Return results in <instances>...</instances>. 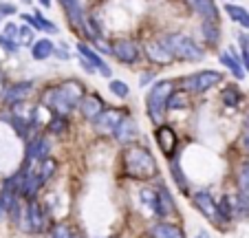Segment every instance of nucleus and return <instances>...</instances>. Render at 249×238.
Listing matches in <instances>:
<instances>
[{"instance_id": "f257e3e1", "label": "nucleus", "mask_w": 249, "mask_h": 238, "mask_svg": "<svg viewBox=\"0 0 249 238\" xmlns=\"http://www.w3.org/2000/svg\"><path fill=\"white\" fill-rule=\"evenodd\" d=\"M82 97H84V86L77 79H64L62 84L53 86L44 93L42 104L53 112V115H64L69 117V112L75 106H80Z\"/></svg>"}, {"instance_id": "f03ea898", "label": "nucleus", "mask_w": 249, "mask_h": 238, "mask_svg": "<svg viewBox=\"0 0 249 238\" xmlns=\"http://www.w3.org/2000/svg\"><path fill=\"white\" fill-rule=\"evenodd\" d=\"M124 170L132 179H152L159 174L155 157L141 146H128L124 150Z\"/></svg>"}, {"instance_id": "7ed1b4c3", "label": "nucleus", "mask_w": 249, "mask_h": 238, "mask_svg": "<svg viewBox=\"0 0 249 238\" xmlns=\"http://www.w3.org/2000/svg\"><path fill=\"white\" fill-rule=\"evenodd\" d=\"M174 82L172 79H159L155 82L146 97V108H148V117L152 122L159 126L161 119H163L165 110H168V104H170V97L174 95Z\"/></svg>"}, {"instance_id": "20e7f679", "label": "nucleus", "mask_w": 249, "mask_h": 238, "mask_svg": "<svg viewBox=\"0 0 249 238\" xmlns=\"http://www.w3.org/2000/svg\"><path fill=\"white\" fill-rule=\"evenodd\" d=\"M163 44L168 47V51L172 53L174 57L185 62H201L205 57V51L203 47H198L192 37L183 36V33H170L168 37L163 40Z\"/></svg>"}, {"instance_id": "39448f33", "label": "nucleus", "mask_w": 249, "mask_h": 238, "mask_svg": "<svg viewBox=\"0 0 249 238\" xmlns=\"http://www.w3.org/2000/svg\"><path fill=\"white\" fill-rule=\"evenodd\" d=\"M223 79V75L218 71H201V73L188 75L185 79H181V89L188 95H201L205 91H210L212 86H216Z\"/></svg>"}, {"instance_id": "423d86ee", "label": "nucleus", "mask_w": 249, "mask_h": 238, "mask_svg": "<svg viewBox=\"0 0 249 238\" xmlns=\"http://www.w3.org/2000/svg\"><path fill=\"white\" fill-rule=\"evenodd\" d=\"M192 201H194V205L201 210V214L205 216L210 223H214V225H225L227 223V220L223 219V214H221V207H218V203L212 199V194L207 190L194 192Z\"/></svg>"}, {"instance_id": "0eeeda50", "label": "nucleus", "mask_w": 249, "mask_h": 238, "mask_svg": "<svg viewBox=\"0 0 249 238\" xmlns=\"http://www.w3.org/2000/svg\"><path fill=\"white\" fill-rule=\"evenodd\" d=\"M110 47H113V55L117 57L119 62H124V64H132V62L139 60V49H137V44L132 42V40L119 37Z\"/></svg>"}, {"instance_id": "6e6552de", "label": "nucleus", "mask_w": 249, "mask_h": 238, "mask_svg": "<svg viewBox=\"0 0 249 238\" xmlns=\"http://www.w3.org/2000/svg\"><path fill=\"white\" fill-rule=\"evenodd\" d=\"M49 152H51V141H49V137H36V139L27 146V168L31 161H40V164H42L44 159H49Z\"/></svg>"}, {"instance_id": "1a4fd4ad", "label": "nucleus", "mask_w": 249, "mask_h": 238, "mask_svg": "<svg viewBox=\"0 0 249 238\" xmlns=\"http://www.w3.org/2000/svg\"><path fill=\"white\" fill-rule=\"evenodd\" d=\"M80 110H82V115H84L86 119L95 122V119H97V117L102 115L104 110H106V104L102 102V97H99V95L89 93V95H84V97H82V102H80Z\"/></svg>"}, {"instance_id": "9d476101", "label": "nucleus", "mask_w": 249, "mask_h": 238, "mask_svg": "<svg viewBox=\"0 0 249 238\" xmlns=\"http://www.w3.org/2000/svg\"><path fill=\"white\" fill-rule=\"evenodd\" d=\"M122 119H124L122 110H117V108H106V110L95 119V128H97V132H115Z\"/></svg>"}, {"instance_id": "9b49d317", "label": "nucleus", "mask_w": 249, "mask_h": 238, "mask_svg": "<svg viewBox=\"0 0 249 238\" xmlns=\"http://www.w3.org/2000/svg\"><path fill=\"white\" fill-rule=\"evenodd\" d=\"M60 5L64 7V14L69 16V22L73 24L75 29H80V31H82V27H84V22H86L82 0H60Z\"/></svg>"}, {"instance_id": "f8f14e48", "label": "nucleus", "mask_w": 249, "mask_h": 238, "mask_svg": "<svg viewBox=\"0 0 249 238\" xmlns=\"http://www.w3.org/2000/svg\"><path fill=\"white\" fill-rule=\"evenodd\" d=\"M143 51H146V55L150 57L155 64H170V62L174 60V55L168 51V47L163 44V40H150V42H146V47H143Z\"/></svg>"}, {"instance_id": "ddd939ff", "label": "nucleus", "mask_w": 249, "mask_h": 238, "mask_svg": "<svg viewBox=\"0 0 249 238\" xmlns=\"http://www.w3.org/2000/svg\"><path fill=\"white\" fill-rule=\"evenodd\" d=\"M31 91H33V82H18V84L9 86V89L2 93V99H5V104L16 106V104H22L24 99L29 97Z\"/></svg>"}, {"instance_id": "4468645a", "label": "nucleus", "mask_w": 249, "mask_h": 238, "mask_svg": "<svg viewBox=\"0 0 249 238\" xmlns=\"http://www.w3.org/2000/svg\"><path fill=\"white\" fill-rule=\"evenodd\" d=\"M44 223H47V214H44L42 205H40V203H36V201H29V207H27V229H31V232H42Z\"/></svg>"}, {"instance_id": "2eb2a0df", "label": "nucleus", "mask_w": 249, "mask_h": 238, "mask_svg": "<svg viewBox=\"0 0 249 238\" xmlns=\"http://www.w3.org/2000/svg\"><path fill=\"white\" fill-rule=\"evenodd\" d=\"M185 2H188L190 9L201 16L203 20H216L218 22V7L214 0H185Z\"/></svg>"}, {"instance_id": "dca6fc26", "label": "nucleus", "mask_w": 249, "mask_h": 238, "mask_svg": "<svg viewBox=\"0 0 249 238\" xmlns=\"http://www.w3.org/2000/svg\"><path fill=\"white\" fill-rule=\"evenodd\" d=\"M77 51H80V55H82V57H86V60H89L90 64H93L95 69H97L99 73L104 75V77H110V75H113V71H110V66L106 64V62L102 60V55H99V53L95 51V49H90L89 44H84V42H82V44H77Z\"/></svg>"}, {"instance_id": "f3484780", "label": "nucleus", "mask_w": 249, "mask_h": 238, "mask_svg": "<svg viewBox=\"0 0 249 238\" xmlns=\"http://www.w3.org/2000/svg\"><path fill=\"white\" fill-rule=\"evenodd\" d=\"M155 137H157V141H159L161 150H163L168 157H172L174 148H177V135H174L172 128L159 126V128H157V132H155Z\"/></svg>"}, {"instance_id": "a211bd4d", "label": "nucleus", "mask_w": 249, "mask_h": 238, "mask_svg": "<svg viewBox=\"0 0 249 238\" xmlns=\"http://www.w3.org/2000/svg\"><path fill=\"white\" fill-rule=\"evenodd\" d=\"M218 60H221V64L225 66V69H230V71H231V75H234L236 79H243V77H245L243 62H240V57L236 55L234 49H230V51H223Z\"/></svg>"}, {"instance_id": "6ab92c4d", "label": "nucleus", "mask_w": 249, "mask_h": 238, "mask_svg": "<svg viewBox=\"0 0 249 238\" xmlns=\"http://www.w3.org/2000/svg\"><path fill=\"white\" fill-rule=\"evenodd\" d=\"M44 185V179L40 177V172H27V177H24V185H22V192H20V196H24V199H29V201H33L36 199V194H38V190Z\"/></svg>"}, {"instance_id": "aec40b11", "label": "nucleus", "mask_w": 249, "mask_h": 238, "mask_svg": "<svg viewBox=\"0 0 249 238\" xmlns=\"http://www.w3.org/2000/svg\"><path fill=\"white\" fill-rule=\"evenodd\" d=\"M113 135H115V139H117L119 144H130V141L137 137V126H135V122H132L130 117L124 115V119L119 122L117 130H115Z\"/></svg>"}, {"instance_id": "412c9836", "label": "nucleus", "mask_w": 249, "mask_h": 238, "mask_svg": "<svg viewBox=\"0 0 249 238\" xmlns=\"http://www.w3.org/2000/svg\"><path fill=\"white\" fill-rule=\"evenodd\" d=\"M157 194H159V199H157V216H159V219H161V216L172 214V212H177L174 201H172V194H170L163 185L157 187Z\"/></svg>"}, {"instance_id": "4be33fe9", "label": "nucleus", "mask_w": 249, "mask_h": 238, "mask_svg": "<svg viewBox=\"0 0 249 238\" xmlns=\"http://www.w3.org/2000/svg\"><path fill=\"white\" fill-rule=\"evenodd\" d=\"M150 238H185V236L172 223H155L150 227Z\"/></svg>"}, {"instance_id": "5701e85b", "label": "nucleus", "mask_w": 249, "mask_h": 238, "mask_svg": "<svg viewBox=\"0 0 249 238\" xmlns=\"http://www.w3.org/2000/svg\"><path fill=\"white\" fill-rule=\"evenodd\" d=\"M53 53H55V47H53V42L47 40V37L36 40V44L31 47V55L36 57V60H47V57H51Z\"/></svg>"}, {"instance_id": "b1692460", "label": "nucleus", "mask_w": 249, "mask_h": 238, "mask_svg": "<svg viewBox=\"0 0 249 238\" xmlns=\"http://www.w3.org/2000/svg\"><path fill=\"white\" fill-rule=\"evenodd\" d=\"M203 36H205V40L212 44V47H216L218 40H221V31H218V24L216 20H205L203 22Z\"/></svg>"}, {"instance_id": "393cba45", "label": "nucleus", "mask_w": 249, "mask_h": 238, "mask_svg": "<svg viewBox=\"0 0 249 238\" xmlns=\"http://www.w3.org/2000/svg\"><path fill=\"white\" fill-rule=\"evenodd\" d=\"M236 181H238V192H240V196H243L245 201L249 203V164H243V165H240Z\"/></svg>"}, {"instance_id": "a878e982", "label": "nucleus", "mask_w": 249, "mask_h": 238, "mask_svg": "<svg viewBox=\"0 0 249 238\" xmlns=\"http://www.w3.org/2000/svg\"><path fill=\"white\" fill-rule=\"evenodd\" d=\"M141 203H143V207H146L150 214H157V199H159V194H157V190H152V187H141Z\"/></svg>"}, {"instance_id": "bb28decb", "label": "nucleus", "mask_w": 249, "mask_h": 238, "mask_svg": "<svg viewBox=\"0 0 249 238\" xmlns=\"http://www.w3.org/2000/svg\"><path fill=\"white\" fill-rule=\"evenodd\" d=\"M170 172H172V179H174V183L179 185V190L188 192V179H185V174H183V170H181V165H179L177 159H172V164H170Z\"/></svg>"}, {"instance_id": "cd10ccee", "label": "nucleus", "mask_w": 249, "mask_h": 238, "mask_svg": "<svg viewBox=\"0 0 249 238\" xmlns=\"http://www.w3.org/2000/svg\"><path fill=\"white\" fill-rule=\"evenodd\" d=\"M66 128H69V122H66L64 115H53L51 122L47 124V130L51 132V135H62Z\"/></svg>"}, {"instance_id": "c85d7f7f", "label": "nucleus", "mask_w": 249, "mask_h": 238, "mask_svg": "<svg viewBox=\"0 0 249 238\" xmlns=\"http://www.w3.org/2000/svg\"><path fill=\"white\" fill-rule=\"evenodd\" d=\"M238 42H240V62L249 71V36L247 33H238Z\"/></svg>"}, {"instance_id": "c756f323", "label": "nucleus", "mask_w": 249, "mask_h": 238, "mask_svg": "<svg viewBox=\"0 0 249 238\" xmlns=\"http://www.w3.org/2000/svg\"><path fill=\"white\" fill-rule=\"evenodd\" d=\"M225 11H227V16H230L234 22H238V24L249 16V11L243 9V7H238V5H225Z\"/></svg>"}, {"instance_id": "7c9ffc66", "label": "nucleus", "mask_w": 249, "mask_h": 238, "mask_svg": "<svg viewBox=\"0 0 249 238\" xmlns=\"http://www.w3.org/2000/svg\"><path fill=\"white\" fill-rule=\"evenodd\" d=\"M240 97H243V95H240V91H238V89H234V86H230V89H225V91H223V102H225V104H230L231 108H236V106H238Z\"/></svg>"}, {"instance_id": "2f4dec72", "label": "nucleus", "mask_w": 249, "mask_h": 238, "mask_svg": "<svg viewBox=\"0 0 249 238\" xmlns=\"http://www.w3.org/2000/svg\"><path fill=\"white\" fill-rule=\"evenodd\" d=\"M108 89H110V93H115L117 97H128V93H130L128 84L126 82H122V79H113V82L108 84Z\"/></svg>"}, {"instance_id": "473e14b6", "label": "nucleus", "mask_w": 249, "mask_h": 238, "mask_svg": "<svg viewBox=\"0 0 249 238\" xmlns=\"http://www.w3.org/2000/svg\"><path fill=\"white\" fill-rule=\"evenodd\" d=\"M55 170H57L55 161H53V159H44V161H42V168H40V177L44 179V183H47L49 179L53 177V172H55Z\"/></svg>"}, {"instance_id": "72a5a7b5", "label": "nucleus", "mask_w": 249, "mask_h": 238, "mask_svg": "<svg viewBox=\"0 0 249 238\" xmlns=\"http://www.w3.org/2000/svg\"><path fill=\"white\" fill-rule=\"evenodd\" d=\"M18 44L20 47H33V31L29 27H20V31H18Z\"/></svg>"}, {"instance_id": "f704fd0d", "label": "nucleus", "mask_w": 249, "mask_h": 238, "mask_svg": "<svg viewBox=\"0 0 249 238\" xmlns=\"http://www.w3.org/2000/svg\"><path fill=\"white\" fill-rule=\"evenodd\" d=\"M218 207H221V214H223V219L230 223L231 220V216H234V205H231V201H230V196H223L221 201H218Z\"/></svg>"}, {"instance_id": "c9c22d12", "label": "nucleus", "mask_w": 249, "mask_h": 238, "mask_svg": "<svg viewBox=\"0 0 249 238\" xmlns=\"http://www.w3.org/2000/svg\"><path fill=\"white\" fill-rule=\"evenodd\" d=\"M14 128L20 137H27V128H31V122H27L22 115H18V117H14Z\"/></svg>"}, {"instance_id": "e433bc0d", "label": "nucleus", "mask_w": 249, "mask_h": 238, "mask_svg": "<svg viewBox=\"0 0 249 238\" xmlns=\"http://www.w3.org/2000/svg\"><path fill=\"white\" fill-rule=\"evenodd\" d=\"M0 47L5 49V51H9V53H16L20 49V44L16 42V40H11V37H7V36H0Z\"/></svg>"}, {"instance_id": "4c0bfd02", "label": "nucleus", "mask_w": 249, "mask_h": 238, "mask_svg": "<svg viewBox=\"0 0 249 238\" xmlns=\"http://www.w3.org/2000/svg\"><path fill=\"white\" fill-rule=\"evenodd\" d=\"M51 238H73V234H71V229L66 227V225H55Z\"/></svg>"}, {"instance_id": "58836bf2", "label": "nucleus", "mask_w": 249, "mask_h": 238, "mask_svg": "<svg viewBox=\"0 0 249 238\" xmlns=\"http://www.w3.org/2000/svg\"><path fill=\"white\" fill-rule=\"evenodd\" d=\"M36 18H38V20H40V24H42V31H47V33H57V27H55V24L49 22V20L44 18V16L40 14V11H36Z\"/></svg>"}, {"instance_id": "ea45409f", "label": "nucleus", "mask_w": 249, "mask_h": 238, "mask_svg": "<svg viewBox=\"0 0 249 238\" xmlns=\"http://www.w3.org/2000/svg\"><path fill=\"white\" fill-rule=\"evenodd\" d=\"M18 31H20V27H16V24H7L5 27V36L16 40V42H18Z\"/></svg>"}, {"instance_id": "a19ab883", "label": "nucleus", "mask_w": 249, "mask_h": 238, "mask_svg": "<svg viewBox=\"0 0 249 238\" xmlns=\"http://www.w3.org/2000/svg\"><path fill=\"white\" fill-rule=\"evenodd\" d=\"M16 11H18V9H16L14 5H9V2H0V14H2V16H14Z\"/></svg>"}, {"instance_id": "79ce46f5", "label": "nucleus", "mask_w": 249, "mask_h": 238, "mask_svg": "<svg viewBox=\"0 0 249 238\" xmlns=\"http://www.w3.org/2000/svg\"><path fill=\"white\" fill-rule=\"evenodd\" d=\"M243 148L249 152V119L245 122V128H243Z\"/></svg>"}, {"instance_id": "37998d69", "label": "nucleus", "mask_w": 249, "mask_h": 238, "mask_svg": "<svg viewBox=\"0 0 249 238\" xmlns=\"http://www.w3.org/2000/svg\"><path fill=\"white\" fill-rule=\"evenodd\" d=\"M80 64H82V69H84L86 73H95V71H97L89 60H86V57H82V55H80Z\"/></svg>"}, {"instance_id": "c03bdc74", "label": "nucleus", "mask_w": 249, "mask_h": 238, "mask_svg": "<svg viewBox=\"0 0 249 238\" xmlns=\"http://www.w3.org/2000/svg\"><path fill=\"white\" fill-rule=\"evenodd\" d=\"M152 79H155V73H143V77L139 79V84H141V86H146V84H150Z\"/></svg>"}, {"instance_id": "a18cd8bd", "label": "nucleus", "mask_w": 249, "mask_h": 238, "mask_svg": "<svg viewBox=\"0 0 249 238\" xmlns=\"http://www.w3.org/2000/svg\"><path fill=\"white\" fill-rule=\"evenodd\" d=\"M5 77H2V73H0V93H5Z\"/></svg>"}, {"instance_id": "49530a36", "label": "nucleus", "mask_w": 249, "mask_h": 238, "mask_svg": "<svg viewBox=\"0 0 249 238\" xmlns=\"http://www.w3.org/2000/svg\"><path fill=\"white\" fill-rule=\"evenodd\" d=\"M5 214H9V212H7V207L2 205V203H0V219H2V216H5Z\"/></svg>"}, {"instance_id": "de8ad7c7", "label": "nucleus", "mask_w": 249, "mask_h": 238, "mask_svg": "<svg viewBox=\"0 0 249 238\" xmlns=\"http://www.w3.org/2000/svg\"><path fill=\"white\" fill-rule=\"evenodd\" d=\"M40 5L47 7V9H49V7H53V5H51V0H40Z\"/></svg>"}, {"instance_id": "09e8293b", "label": "nucleus", "mask_w": 249, "mask_h": 238, "mask_svg": "<svg viewBox=\"0 0 249 238\" xmlns=\"http://www.w3.org/2000/svg\"><path fill=\"white\" fill-rule=\"evenodd\" d=\"M240 24H243L245 29H249V16H247V18H245V20H243V22H240Z\"/></svg>"}, {"instance_id": "8fccbe9b", "label": "nucleus", "mask_w": 249, "mask_h": 238, "mask_svg": "<svg viewBox=\"0 0 249 238\" xmlns=\"http://www.w3.org/2000/svg\"><path fill=\"white\" fill-rule=\"evenodd\" d=\"M73 238H82V236H75V234H73Z\"/></svg>"}]
</instances>
